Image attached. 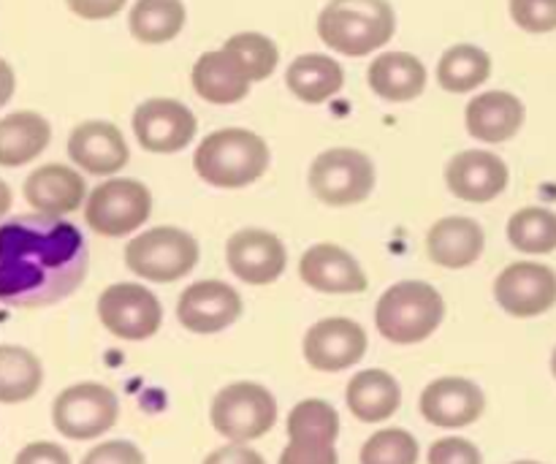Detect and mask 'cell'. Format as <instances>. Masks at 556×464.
Masks as SVG:
<instances>
[{"instance_id":"cell-1","label":"cell","mask_w":556,"mask_h":464,"mask_svg":"<svg viewBox=\"0 0 556 464\" xmlns=\"http://www.w3.org/2000/svg\"><path fill=\"white\" fill-rule=\"evenodd\" d=\"M90 250L63 217L16 215L0 223V304L16 310L52 308L85 283Z\"/></svg>"},{"instance_id":"cell-2","label":"cell","mask_w":556,"mask_h":464,"mask_svg":"<svg viewBox=\"0 0 556 464\" xmlns=\"http://www.w3.org/2000/svg\"><path fill=\"white\" fill-rule=\"evenodd\" d=\"M396 14L389 0H329L318 14V38L345 58H364L394 38Z\"/></svg>"},{"instance_id":"cell-3","label":"cell","mask_w":556,"mask_h":464,"mask_svg":"<svg viewBox=\"0 0 556 464\" xmlns=\"http://www.w3.org/2000/svg\"><path fill=\"white\" fill-rule=\"evenodd\" d=\"M193 166L195 174L215 188H248L269 168V147L248 128H223L201 141Z\"/></svg>"},{"instance_id":"cell-4","label":"cell","mask_w":556,"mask_h":464,"mask_svg":"<svg viewBox=\"0 0 556 464\" xmlns=\"http://www.w3.org/2000/svg\"><path fill=\"white\" fill-rule=\"evenodd\" d=\"M445 302L438 288L424 280H402L391 286L375 308V326L394 346H418L440 329Z\"/></svg>"},{"instance_id":"cell-5","label":"cell","mask_w":556,"mask_h":464,"mask_svg":"<svg viewBox=\"0 0 556 464\" xmlns=\"http://www.w3.org/2000/svg\"><path fill=\"white\" fill-rule=\"evenodd\" d=\"M280 407L266 386L239 380L215 394L210 405V424L231 443H253L275 429Z\"/></svg>"},{"instance_id":"cell-6","label":"cell","mask_w":556,"mask_h":464,"mask_svg":"<svg viewBox=\"0 0 556 464\" xmlns=\"http://www.w3.org/2000/svg\"><path fill=\"white\" fill-rule=\"evenodd\" d=\"M125 264L141 280L177 283L199 264V242L182 228H150L125 244Z\"/></svg>"},{"instance_id":"cell-7","label":"cell","mask_w":556,"mask_h":464,"mask_svg":"<svg viewBox=\"0 0 556 464\" xmlns=\"http://www.w3.org/2000/svg\"><path fill=\"white\" fill-rule=\"evenodd\" d=\"M309 190L329 206H351L367 201L375 190V163L353 147H331L309 166Z\"/></svg>"},{"instance_id":"cell-8","label":"cell","mask_w":556,"mask_h":464,"mask_svg":"<svg viewBox=\"0 0 556 464\" xmlns=\"http://www.w3.org/2000/svg\"><path fill=\"white\" fill-rule=\"evenodd\" d=\"M152 215V193L139 179H106L85 201V223L109 239L128 237Z\"/></svg>"},{"instance_id":"cell-9","label":"cell","mask_w":556,"mask_h":464,"mask_svg":"<svg viewBox=\"0 0 556 464\" xmlns=\"http://www.w3.org/2000/svg\"><path fill=\"white\" fill-rule=\"evenodd\" d=\"M119 402L109 386L74 384L52 402V424L68 440H96L117 424Z\"/></svg>"},{"instance_id":"cell-10","label":"cell","mask_w":556,"mask_h":464,"mask_svg":"<svg viewBox=\"0 0 556 464\" xmlns=\"http://www.w3.org/2000/svg\"><path fill=\"white\" fill-rule=\"evenodd\" d=\"M98 318L103 329L117 340L141 342L157 335L163 324V308L150 288L139 283H114L98 297Z\"/></svg>"},{"instance_id":"cell-11","label":"cell","mask_w":556,"mask_h":464,"mask_svg":"<svg viewBox=\"0 0 556 464\" xmlns=\"http://www.w3.org/2000/svg\"><path fill=\"white\" fill-rule=\"evenodd\" d=\"M494 299L514 318H538L556 304V272L538 261L508 264L494 280Z\"/></svg>"},{"instance_id":"cell-12","label":"cell","mask_w":556,"mask_h":464,"mask_svg":"<svg viewBox=\"0 0 556 464\" xmlns=\"http://www.w3.org/2000/svg\"><path fill=\"white\" fill-rule=\"evenodd\" d=\"M199 130V120L174 98H150L134 112V134L147 152L172 155L185 150Z\"/></svg>"},{"instance_id":"cell-13","label":"cell","mask_w":556,"mask_h":464,"mask_svg":"<svg viewBox=\"0 0 556 464\" xmlns=\"http://www.w3.org/2000/svg\"><path fill=\"white\" fill-rule=\"evenodd\" d=\"M367 348V331L351 318H324L304 335V359L318 373H342L356 367Z\"/></svg>"},{"instance_id":"cell-14","label":"cell","mask_w":556,"mask_h":464,"mask_svg":"<svg viewBox=\"0 0 556 464\" xmlns=\"http://www.w3.org/2000/svg\"><path fill=\"white\" fill-rule=\"evenodd\" d=\"M242 315V297L223 280H199L182 291L177 318L193 335H217L237 324Z\"/></svg>"},{"instance_id":"cell-15","label":"cell","mask_w":556,"mask_h":464,"mask_svg":"<svg viewBox=\"0 0 556 464\" xmlns=\"http://www.w3.org/2000/svg\"><path fill=\"white\" fill-rule=\"evenodd\" d=\"M228 269L248 286H271L286 272L288 253L280 237L264 228H242L226 244Z\"/></svg>"},{"instance_id":"cell-16","label":"cell","mask_w":556,"mask_h":464,"mask_svg":"<svg viewBox=\"0 0 556 464\" xmlns=\"http://www.w3.org/2000/svg\"><path fill=\"white\" fill-rule=\"evenodd\" d=\"M68 158L92 177H112L128 166L130 150L117 125L106 120H87L71 130Z\"/></svg>"},{"instance_id":"cell-17","label":"cell","mask_w":556,"mask_h":464,"mask_svg":"<svg viewBox=\"0 0 556 464\" xmlns=\"http://www.w3.org/2000/svg\"><path fill=\"white\" fill-rule=\"evenodd\" d=\"M421 416L432 427L440 429H462L476 424L486 411V397L481 386L467 378H438L424 389L421 394Z\"/></svg>"},{"instance_id":"cell-18","label":"cell","mask_w":556,"mask_h":464,"mask_svg":"<svg viewBox=\"0 0 556 464\" xmlns=\"http://www.w3.org/2000/svg\"><path fill=\"white\" fill-rule=\"evenodd\" d=\"M508 166L489 150H465L445 166V185L467 204H486L508 188Z\"/></svg>"},{"instance_id":"cell-19","label":"cell","mask_w":556,"mask_h":464,"mask_svg":"<svg viewBox=\"0 0 556 464\" xmlns=\"http://www.w3.org/2000/svg\"><path fill=\"white\" fill-rule=\"evenodd\" d=\"M193 90L206 103H217V106H228V103H239L250 92L253 76H250L248 65L242 63L233 49L223 43L220 49L204 52L193 65Z\"/></svg>"},{"instance_id":"cell-20","label":"cell","mask_w":556,"mask_h":464,"mask_svg":"<svg viewBox=\"0 0 556 464\" xmlns=\"http://www.w3.org/2000/svg\"><path fill=\"white\" fill-rule=\"evenodd\" d=\"M299 277L304 286L320 293H364L367 275L345 248L334 242L313 244L299 261Z\"/></svg>"},{"instance_id":"cell-21","label":"cell","mask_w":556,"mask_h":464,"mask_svg":"<svg viewBox=\"0 0 556 464\" xmlns=\"http://www.w3.org/2000/svg\"><path fill=\"white\" fill-rule=\"evenodd\" d=\"M22 193H25L27 204L41 215L63 217L85 204L87 185L85 177L65 163H47L25 179Z\"/></svg>"},{"instance_id":"cell-22","label":"cell","mask_w":556,"mask_h":464,"mask_svg":"<svg viewBox=\"0 0 556 464\" xmlns=\"http://www.w3.org/2000/svg\"><path fill=\"white\" fill-rule=\"evenodd\" d=\"M527 109L519 96L508 90H489L467 103L465 123L470 136L486 145H503L521 130Z\"/></svg>"},{"instance_id":"cell-23","label":"cell","mask_w":556,"mask_h":464,"mask_svg":"<svg viewBox=\"0 0 556 464\" xmlns=\"http://www.w3.org/2000/svg\"><path fill=\"white\" fill-rule=\"evenodd\" d=\"M483 228L472 217H443L427 234V255L443 269H465L483 253Z\"/></svg>"},{"instance_id":"cell-24","label":"cell","mask_w":556,"mask_h":464,"mask_svg":"<svg viewBox=\"0 0 556 464\" xmlns=\"http://www.w3.org/2000/svg\"><path fill=\"white\" fill-rule=\"evenodd\" d=\"M427 65L410 52H380L367 71L375 96L391 103L416 101L427 90Z\"/></svg>"},{"instance_id":"cell-25","label":"cell","mask_w":556,"mask_h":464,"mask_svg":"<svg viewBox=\"0 0 556 464\" xmlns=\"http://www.w3.org/2000/svg\"><path fill=\"white\" fill-rule=\"evenodd\" d=\"M52 141V125L43 114L20 109L0 117V166L20 168L36 161Z\"/></svg>"},{"instance_id":"cell-26","label":"cell","mask_w":556,"mask_h":464,"mask_svg":"<svg viewBox=\"0 0 556 464\" xmlns=\"http://www.w3.org/2000/svg\"><path fill=\"white\" fill-rule=\"evenodd\" d=\"M348 411L364 424H380L394 416L402 405V389L386 369H362L353 375L345 391Z\"/></svg>"},{"instance_id":"cell-27","label":"cell","mask_w":556,"mask_h":464,"mask_svg":"<svg viewBox=\"0 0 556 464\" xmlns=\"http://www.w3.org/2000/svg\"><path fill=\"white\" fill-rule=\"evenodd\" d=\"M286 85L299 101L324 103L345 87V71L334 58L320 52L299 54L286 71Z\"/></svg>"},{"instance_id":"cell-28","label":"cell","mask_w":556,"mask_h":464,"mask_svg":"<svg viewBox=\"0 0 556 464\" xmlns=\"http://www.w3.org/2000/svg\"><path fill=\"white\" fill-rule=\"evenodd\" d=\"M188 9L182 0H136L128 14V30L139 43H168L182 33Z\"/></svg>"},{"instance_id":"cell-29","label":"cell","mask_w":556,"mask_h":464,"mask_svg":"<svg viewBox=\"0 0 556 464\" xmlns=\"http://www.w3.org/2000/svg\"><path fill=\"white\" fill-rule=\"evenodd\" d=\"M43 386V364L22 346H0V405H22Z\"/></svg>"},{"instance_id":"cell-30","label":"cell","mask_w":556,"mask_h":464,"mask_svg":"<svg viewBox=\"0 0 556 464\" xmlns=\"http://www.w3.org/2000/svg\"><path fill=\"white\" fill-rule=\"evenodd\" d=\"M492 76V54L476 43H456L445 49L438 63V85L445 92H472Z\"/></svg>"},{"instance_id":"cell-31","label":"cell","mask_w":556,"mask_h":464,"mask_svg":"<svg viewBox=\"0 0 556 464\" xmlns=\"http://www.w3.org/2000/svg\"><path fill=\"white\" fill-rule=\"evenodd\" d=\"M508 239L527 255H548L556 250V212L546 206H525L508 221Z\"/></svg>"},{"instance_id":"cell-32","label":"cell","mask_w":556,"mask_h":464,"mask_svg":"<svg viewBox=\"0 0 556 464\" xmlns=\"http://www.w3.org/2000/svg\"><path fill=\"white\" fill-rule=\"evenodd\" d=\"M288 440H326L337 443L340 438V413L324 400H302L288 413Z\"/></svg>"},{"instance_id":"cell-33","label":"cell","mask_w":556,"mask_h":464,"mask_svg":"<svg viewBox=\"0 0 556 464\" xmlns=\"http://www.w3.org/2000/svg\"><path fill=\"white\" fill-rule=\"evenodd\" d=\"M421 449L410 432L400 427L380 429L362 446V464H418Z\"/></svg>"},{"instance_id":"cell-34","label":"cell","mask_w":556,"mask_h":464,"mask_svg":"<svg viewBox=\"0 0 556 464\" xmlns=\"http://www.w3.org/2000/svg\"><path fill=\"white\" fill-rule=\"evenodd\" d=\"M226 47L242 58L253 81L269 79L280 63V47L264 33H237V36L228 38Z\"/></svg>"},{"instance_id":"cell-35","label":"cell","mask_w":556,"mask_h":464,"mask_svg":"<svg viewBox=\"0 0 556 464\" xmlns=\"http://www.w3.org/2000/svg\"><path fill=\"white\" fill-rule=\"evenodd\" d=\"M510 20L532 36L556 30V0H508Z\"/></svg>"},{"instance_id":"cell-36","label":"cell","mask_w":556,"mask_h":464,"mask_svg":"<svg viewBox=\"0 0 556 464\" xmlns=\"http://www.w3.org/2000/svg\"><path fill=\"white\" fill-rule=\"evenodd\" d=\"M280 464H340L334 443H326V440H288V446L282 449Z\"/></svg>"},{"instance_id":"cell-37","label":"cell","mask_w":556,"mask_h":464,"mask_svg":"<svg viewBox=\"0 0 556 464\" xmlns=\"http://www.w3.org/2000/svg\"><path fill=\"white\" fill-rule=\"evenodd\" d=\"M427 464H483V456L467 438H440L429 449Z\"/></svg>"},{"instance_id":"cell-38","label":"cell","mask_w":556,"mask_h":464,"mask_svg":"<svg viewBox=\"0 0 556 464\" xmlns=\"http://www.w3.org/2000/svg\"><path fill=\"white\" fill-rule=\"evenodd\" d=\"M81 464H147V456L141 454L139 446L128 443V440H106L87 451Z\"/></svg>"},{"instance_id":"cell-39","label":"cell","mask_w":556,"mask_h":464,"mask_svg":"<svg viewBox=\"0 0 556 464\" xmlns=\"http://www.w3.org/2000/svg\"><path fill=\"white\" fill-rule=\"evenodd\" d=\"M14 464H71V454L52 440H33L25 449H20Z\"/></svg>"},{"instance_id":"cell-40","label":"cell","mask_w":556,"mask_h":464,"mask_svg":"<svg viewBox=\"0 0 556 464\" xmlns=\"http://www.w3.org/2000/svg\"><path fill=\"white\" fill-rule=\"evenodd\" d=\"M65 5H68L71 14H76L79 20L101 22L117 16L119 11L128 5V0H65Z\"/></svg>"},{"instance_id":"cell-41","label":"cell","mask_w":556,"mask_h":464,"mask_svg":"<svg viewBox=\"0 0 556 464\" xmlns=\"http://www.w3.org/2000/svg\"><path fill=\"white\" fill-rule=\"evenodd\" d=\"M204 464H266V460L258 451L250 449L248 443H228L223 449L212 451Z\"/></svg>"},{"instance_id":"cell-42","label":"cell","mask_w":556,"mask_h":464,"mask_svg":"<svg viewBox=\"0 0 556 464\" xmlns=\"http://www.w3.org/2000/svg\"><path fill=\"white\" fill-rule=\"evenodd\" d=\"M14 90H16L14 68L9 65V60L0 58V109H3L11 98H14Z\"/></svg>"},{"instance_id":"cell-43","label":"cell","mask_w":556,"mask_h":464,"mask_svg":"<svg viewBox=\"0 0 556 464\" xmlns=\"http://www.w3.org/2000/svg\"><path fill=\"white\" fill-rule=\"evenodd\" d=\"M11 201H14V196H11V188L3 183V179H0V221H3V217L9 215Z\"/></svg>"},{"instance_id":"cell-44","label":"cell","mask_w":556,"mask_h":464,"mask_svg":"<svg viewBox=\"0 0 556 464\" xmlns=\"http://www.w3.org/2000/svg\"><path fill=\"white\" fill-rule=\"evenodd\" d=\"M552 373H554V378H556V348H554V353H552Z\"/></svg>"},{"instance_id":"cell-45","label":"cell","mask_w":556,"mask_h":464,"mask_svg":"<svg viewBox=\"0 0 556 464\" xmlns=\"http://www.w3.org/2000/svg\"><path fill=\"white\" fill-rule=\"evenodd\" d=\"M510 464H543V462H532V460H519V462H510Z\"/></svg>"}]
</instances>
